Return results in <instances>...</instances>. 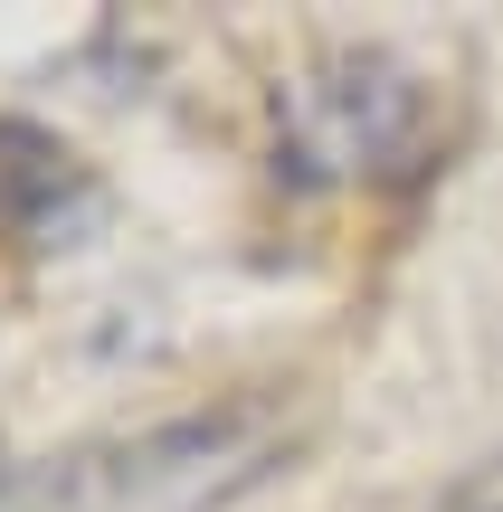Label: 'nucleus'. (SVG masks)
I'll use <instances>...</instances> for the list:
<instances>
[{
  "label": "nucleus",
  "mask_w": 503,
  "mask_h": 512,
  "mask_svg": "<svg viewBox=\"0 0 503 512\" xmlns=\"http://www.w3.org/2000/svg\"><path fill=\"white\" fill-rule=\"evenodd\" d=\"M437 512H503V456H494V465H475V475L456 484V494L437 503Z\"/></svg>",
  "instance_id": "4"
},
{
  "label": "nucleus",
  "mask_w": 503,
  "mask_h": 512,
  "mask_svg": "<svg viewBox=\"0 0 503 512\" xmlns=\"http://www.w3.org/2000/svg\"><path fill=\"white\" fill-rule=\"evenodd\" d=\"M86 200H95V190H86V162H76L57 133L0 114V238L57 247V228H67Z\"/></svg>",
  "instance_id": "3"
},
{
  "label": "nucleus",
  "mask_w": 503,
  "mask_h": 512,
  "mask_svg": "<svg viewBox=\"0 0 503 512\" xmlns=\"http://www.w3.org/2000/svg\"><path fill=\"white\" fill-rule=\"evenodd\" d=\"M428 76L390 48H333L276 95V171L295 181H380L428 152Z\"/></svg>",
  "instance_id": "2"
},
{
  "label": "nucleus",
  "mask_w": 503,
  "mask_h": 512,
  "mask_svg": "<svg viewBox=\"0 0 503 512\" xmlns=\"http://www.w3.org/2000/svg\"><path fill=\"white\" fill-rule=\"evenodd\" d=\"M285 446H295V418L276 399H219L10 465L0 512H228L276 475Z\"/></svg>",
  "instance_id": "1"
}]
</instances>
